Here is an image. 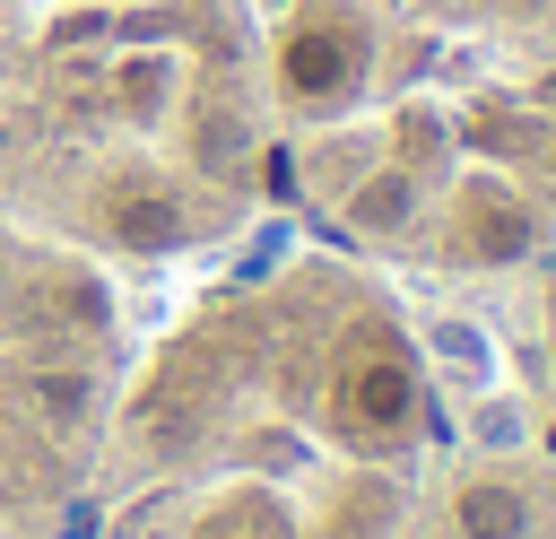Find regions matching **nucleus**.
I'll use <instances>...</instances> for the list:
<instances>
[{"mask_svg": "<svg viewBox=\"0 0 556 539\" xmlns=\"http://www.w3.org/2000/svg\"><path fill=\"white\" fill-rule=\"evenodd\" d=\"M469 443H478V452H521V443H530V409H521L513 391L486 383L478 409H469Z\"/></svg>", "mask_w": 556, "mask_h": 539, "instance_id": "8", "label": "nucleus"}, {"mask_svg": "<svg viewBox=\"0 0 556 539\" xmlns=\"http://www.w3.org/2000/svg\"><path fill=\"white\" fill-rule=\"evenodd\" d=\"M460 226H469V261H521V252L539 243V217H530L504 183H478L469 209H460Z\"/></svg>", "mask_w": 556, "mask_h": 539, "instance_id": "1", "label": "nucleus"}, {"mask_svg": "<svg viewBox=\"0 0 556 539\" xmlns=\"http://www.w3.org/2000/svg\"><path fill=\"white\" fill-rule=\"evenodd\" d=\"M478 148H504V156H513V148H539V130L513 122V104H486V113H478Z\"/></svg>", "mask_w": 556, "mask_h": 539, "instance_id": "11", "label": "nucleus"}, {"mask_svg": "<svg viewBox=\"0 0 556 539\" xmlns=\"http://www.w3.org/2000/svg\"><path fill=\"white\" fill-rule=\"evenodd\" d=\"M348 409H356V426H400V417H408V365H400V356L356 365V374H348Z\"/></svg>", "mask_w": 556, "mask_h": 539, "instance_id": "6", "label": "nucleus"}, {"mask_svg": "<svg viewBox=\"0 0 556 539\" xmlns=\"http://www.w3.org/2000/svg\"><path fill=\"white\" fill-rule=\"evenodd\" d=\"M547 452H556V426H547Z\"/></svg>", "mask_w": 556, "mask_h": 539, "instance_id": "14", "label": "nucleus"}, {"mask_svg": "<svg viewBox=\"0 0 556 539\" xmlns=\"http://www.w3.org/2000/svg\"><path fill=\"white\" fill-rule=\"evenodd\" d=\"M122 96H130V104L148 113V104L165 96V61H130V70H122Z\"/></svg>", "mask_w": 556, "mask_h": 539, "instance_id": "12", "label": "nucleus"}, {"mask_svg": "<svg viewBox=\"0 0 556 539\" xmlns=\"http://www.w3.org/2000/svg\"><path fill=\"white\" fill-rule=\"evenodd\" d=\"M113 235H122L130 252H165V243H182V209H174L165 191H122V200H113Z\"/></svg>", "mask_w": 556, "mask_h": 539, "instance_id": "7", "label": "nucleus"}, {"mask_svg": "<svg viewBox=\"0 0 556 539\" xmlns=\"http://www.w3.org/2000/svg\"><path fill=\"white\" fill-rule=\"evenodd\" d=\"M391 513H400V496L365 478V487H356V496L339 504V539H374V530H391Z\"/></svg>", "mask_w": 556, "mask_h": 539, "instance_id": "9", "label": "nucleus"}, {"mask_svg": "<svg viewBox=\"0 0 556 539\" xmlns=\"http://www.w3.org/2000/svg\"><path fill=\"white\" fill-rule=\"evenodd\" d=\"M235 156H243V122L235 113H200V165H217V174H235Z\"/></svg>", "mask_w": 556, "mask_h": 539, "instance_id": "10", "label": "nucleus"}, {"mask_svg": "<svg viewBox=\"0 0 556 539\" xmlns=\"http://www.w3.org/2000/svg\"><path fill=\"white\" fill-rule=\"evenodd\" d=\"M408 209H417V174H408V165H382V174H365V183L348 191V226H356V235H400Z\"/></svg>", "mask_w": 556, "mask_h": 539, "instance_id": "4", "label": "nucleus"}, {"mask_svg": "<svg viewBox=\"0 0 556 539\" xmlns=\"http://www.w3.org/2000/svg\"><path fill=\"white\" fill-rule=\"evenodd\" d=\"M426 348H434V356L452 365V383H469V391H486V383H495V365H504V356H495V339H486L478 322H460V313H443V322L426 330Z\"/></svg>", "mask_w": 556, "mask_h": 539, "instance_id": "5", "label": "nucleus"}, {"mask_svg": "<svg viewBox=\"0 0 556 539\" xmlns=\"http://www.w3.org/2000/svg\"><path fill=\"white\" fill-rule=\"evenodd\" d=\"M356 78V43L339 35V26H304L295 43H287V87L295 96H339Z\"/></svg>", "mask_w": 556, "mask_h": 539, "instance_id": "3", "label": "nucleus"}, {"mask_svg": "<svg viewBox=\"0 0 556 539\" xmlns=\"http://www.w3.org/2000/svg\"><path fill=\"white\" fill-rule=\"evenodd\" d=\"M452 522H460V539H530L539 530V513H530V496L513 478H469L452 496Z\"/></svg>", "mask_w": 556, "mask_h": 539, "instance_id": "2", "label": "nucleus"}, {"mask_svg": "<svg viewBox=\"0 0 556 539\" xmlns=\"http://www.w3.org/2000/svg\"><path fill=\"white\" fill-rule=\"evenodd\" d=\"M35 391H43V409H52V417H78V409H87V383H78V374H43Z\"/></svg>", "mask_w": 556, "mask_h": 539, "instance_id": "13", "label": "nucleus"}, {"mask_svg": "<svg viewBox=\"0 0 556 539\" xmlns=\"http://www.w3.org/2000/svg\"><path fill=\"white\" fill-rule=\"evenodd\" d=\"M521 9H539V0H521Z\"/></svg>", "mask_w": 556, "mask_h": 539, "instance_id": "16", "label": "nucleus"}, {"mask_svg": "<svg viewBox=\"0 0 556 539\" xmlns=\"http://www.w3.org/2000/svg\"><path fill=\"white\" fill-rule=\"evenodd\" d=\"M547 165H556V139H547Z\"/></svg>", "mask_w": 556, "mask_h": 539, "instance_id": "15", "label": "nucleus"}]
</instances>
